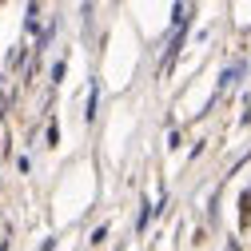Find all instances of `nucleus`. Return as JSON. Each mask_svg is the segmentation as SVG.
Instances as JSON below:
<instances>
[{
	"label": "nucleus",
	"mask_w": 251,
	"mask_h": 251,
	"mask_svg": "<svg viewBox=\"0 0 251 251\" xmlns=\"http://www.w3.org/2000/svg\"><path fill=\"white\" fill-rule=\"evenodd\" d=\"M96 100H100V88H92V96H88V120L96 116Z\"/></svg>",
	"instance_id": "1"
},
{
	"label": "nucleus",
	"mask_w": 251,
	"mask_h": 251,
	"mask_svg": "<svg viewBox=\"0 0 251 251\" xmlns=\"http://www.w3.org/2000/svg\"><path fill=\"white\" fill-rule=\"evenodd\" d=\"M151 215H155V211H151V203L144 200V215H140V227H148V219H151Z\"/></svg>",
	"instance_id": "2"
}]
</instances>
